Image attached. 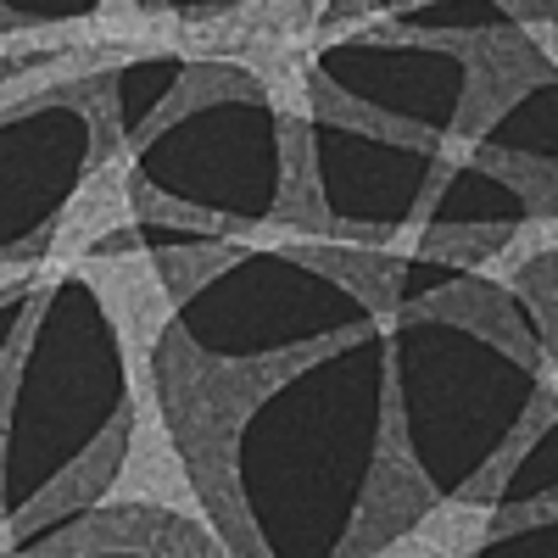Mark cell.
Listing matches in <instances>:
<instances>
[{
  "instance_id": "cell-1",
  "label": "cell",
  "mask_w": 558,
  "mask_h": 558,
  "mask_svg": "<svg viewBox=\"0 0 558 558\" xmlns=\"http://www.w3.org/2000/svg\"><path fill=\"white\" fill-rule=\"evenodd\" d=\"M129 441L112 486L101 492L107 508H151V514H173L184 525L218 531V514L202 497V481L184 470V452L168 436V402L157 391L151 357H129ZM223 536V531H218Z\"/></svg>"
},
{
  "instance_id": "cell-2",
  "label": "cell",
  "mask_w": 558,
  "mask_h": 558,
  "mask_svg": "<svg viewBox=\"0 0 558 558\" xmlns=\"http://www.w3.org/2000/svg\"><path fill=\"white\" fill-rule=\"evenodd\" d=\"M78 274L89 279V291L101 296L107 318L123 336V357H151V347L162 341L168 318H173V286L162 279V263L151 257H89L78 263Z\"/></svg>"
},
{
  "instance_id": "cell-3",
  "label": "cell",
  "mask_w": 558,
  "mask_h": 558,
  "mask_svg": "<svg viewBox=\"0 0 558 558\" xmlns=\"http://www.w3.org/2000/svg\"><path fill=\"white\" fill-rule=\"evenodd\" d=\"M129 218H134V173H129V157L118 151V157H101L96 168H89V179L78 184V196L68 202V213L51 229V252L39 257V268L89 263V252H96L107 235H118Z\"/></svg>"
},
{
  "instance_id": "cell-4",
  "label": "cell",
  "mask_w": 558,
  "mask_h": 558,
  "mask_svg": "<svg viewBox=\"0 0 558 558\" xmlns=\"http://www.w3.org/2000/svg\"><path fill=\"white\" fill-rule=\"evenodd\" d=\"M486 520H492V508L481 502V492L470 486L463 497L430 508L425 520H418L413 531L391 536L386 547H375L368 558H463L481 536H486Z\"/></svg>"
},
{
  "instance_id": "cell-5",
  "label": "cell",
  "mask_w": 558,
  "mask_h": 558,
  "mask_svg": "<svg viewBox=\"0 0 558 558\" xmlns=\"http://www.w3.org/2000/svg\"><path fill=\"white\" fill-rule=\"evenodd\" d=\"M123 441H129V418H118V425H112V430H107V436H101L96 447L84 452V463H78V470H68V475H62V486H51V492H45V497H39L34 508H23V514H12V542H17V536H23V531H28L34 520H45V514H62V508H68L73 497H89V492L101 486L96 475H118V470H112V458L123 452Z\"/></svg>"
}]
</instances>
